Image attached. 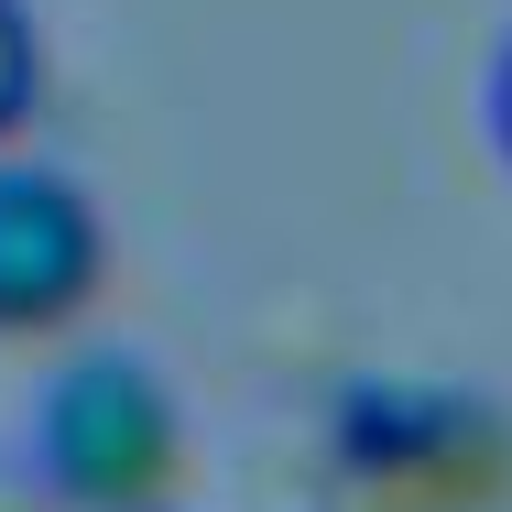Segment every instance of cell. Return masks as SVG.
<instances>
[{
	"label": "cell",
	"instance_id": "cell-1",
	"mask_svg": "<svg viewBox=\"0 0 512 512\" xmlns=\"http://www.w3.org/2000/svg\"><path fill=\"white\" fill-rule=\"evenodd\" d=\"M33 458L77 512H153L175 480V404L142 360L99 349V360L55 371V393L33 414Z\"/></svg>",
	"mask_w": 512,
	"mask_h": 512
},
{
	"label": "cell",
	"instance_id": "cell-4",
	"mask_svg": "<svg viewBox=\"0 0 512 512\" xmlns=\"http://www.w3.org/2000/svg\"><path fill=\"white\" fill-rule=\"evenodd\" d=\"M491 131H502V153H512V44H502V77H491Z\"/></svg>",
	"mask_w": 512,
	"mask_h": 512
},
{
	"label": "cell",
	"instance_id": "cell-3",
	"mask_svg": "<svg viewBox=\"0 0 512 512\" xmlns=\"http://www.w3.org/2000/svg\"><path fill=\"white\" fill-rule=\"evenodd\" d=\"M33 77H44V55H33V11L0 0V131L33 109Z\"/></svg>",
	"mask_w": 512,
	"mask_h": 512
},
{
	"label": "cell",
	"instance_id": "cell-2",
	"mask_svg": "<svg viewBox=\"0 0 512 512\" xmlns=\"http://www.w3.org/2000/svg\"><path fill=\"white\" fill-rule=\"evenodd\" d=\"M99 207L55 164H0V327H55L99 284Z\"/></svg>",
	"mask_w": 512,
	"mask_h": 512
}]
</instances>
